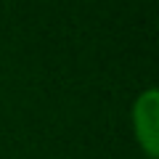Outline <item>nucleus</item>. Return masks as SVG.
<instances>
[{
	"instance_id": "f257e3e1",
	"label": "nucleus",
	"mask_w": 159,
	"mask_h": 159,
	"mask_svg": "<svg viewBox=\"0 0 159 159\" xmlns=\"http://www.w3.org/2000/svg\"><path fill=\"white\" fill-rule=\"evenodd\" d=\"M133 138L148 159L159 157V90L146 88L135 96L130 106Z\"/></svg>"
}]
</instances>
